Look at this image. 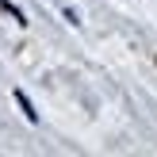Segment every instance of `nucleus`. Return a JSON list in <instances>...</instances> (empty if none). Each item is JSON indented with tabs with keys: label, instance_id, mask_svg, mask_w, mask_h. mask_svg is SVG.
Segmentation results:
<instances>
[{
	"label": "nucleus",
	"instance_id": "obj_1",
	"mask_svg": "<svg viewBox=\"0 0 157 157\" xmlns=\"http://www.w3.org/2000/svg\"><path fill=\"white\" fill-rule=\"evenodd\" d=\"M15 100H19V107H23V111H27V119H31V123H35V119H38V115H35V107H31V100H27V96H23V92H15Z\"/></svg>",
	"mask_w": 157,
	"mask_h": 157
}]
</instances>
